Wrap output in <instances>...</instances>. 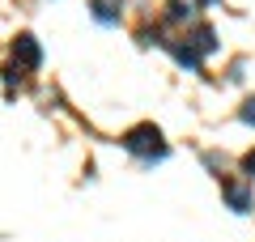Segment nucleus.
<instances>
[{"label":"nucleus","instance_id":"f03ea898","mask_svg":"<svg viewBox=\"0 0 255 242\" xmlns=\"http://www.w3.org/2000/svg\"><path fill=\"white\" fill-rule=\"evenodd\" d=\"M13 60H17V68H38V64H43V51H38L34 34H17L13 38Z\"/></svg>","mask_w":255,"mask_h":242},{"label":"nucleus","instance_id":"0eeeda50","mask_svg":"<svg viewBox=\"0 0 255 242\" xmlns=\"http://www.w3.org/2000/svg\"><path fill=\"white\" fill-rule=\"evenodd\" d=\"M204 4H213V0H204Z\"/></svg>","mask_w":255,"mask_h":242},{"label":"nucleus","instance_id":"7ed1b4c3","mask_svg":"<svg viewBox=\"0 0 255 242\" xmlns=\"http://www.w3.org/2000/svg\"><path fill=\"white\" fill-rule=\"evenodd\" d=\"M90 13H94V21H102V26H115V21L124 17V0H94Z\"/></svg>","mask_w":255,"mask_h":242},{"label":"nucleus","instance_id":"20e7f679","mask_svg":"<svg viewBox=\"0 0 255 242\" xmlns=\"http://www.w3.org/2000/svg\"><path fill=\"white\" fill-rule=\"evenodd\" d=\"M221 191H226V200L234 204V213H247V208H251V196H247V187H238V183L221 179Z\"/></svg>","mask_w":255,"mask_h":242},{"label":"nucleus","instance_id":"f257e3e1","mask_svg":"<svg viewBox=\"0 0 255 242\" xmlns=\"http://www.w3.org/2000/svg\"><path fill=\"white\" fill-rule=\"evenodd\" d=\"M124 149L128 153H136L145 166H153V161H162L166 153V140H162V132H157L153 123H140V127H132V132H124Z\"/></svg>","mask_w":255,"mask_h":242},{"label":"nucleus","instance_id":"39448f33","mask_svg":"<svg viewBox=\"0 0 255 242\" xmlns=\"http://www.w3.org/2000/svg\"><path fill=\"white\" fill-rule=\"evenodd\" d=\"M243 123H251V127H255V98H247V102H243Z\"/></svg>","mask_w":255,"mask_h":242},{"label":"nucleus","instance_id":"423d86ee","mask_svg":"<svg viewBox=\"0 0 255 242\" xmlns=\"http://www.w3.org/2000/svg\"><path fill=\"white\" fill-rule=\"evenodd\" d=\"M243 170H247V179H255V149L243 157Z\"/></svg>","mask_w":255,"mask_h":242}]
</instances>
